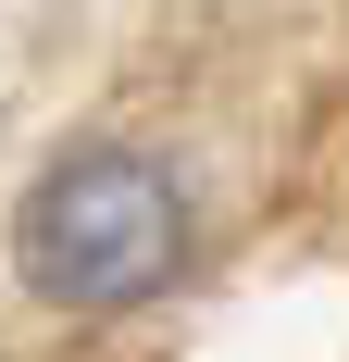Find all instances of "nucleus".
<instances>
[{"label": "nucleus", "instance_id": "f257e3e1", "mask_svg": "<svg viewBox=\"0 0 349 362\" xmlns=\"http://www.w3.org/2000/svg\"><path fill=\"white\" fill-rule=\"evenodd\" d=\"M13 262L63 313H138L187 275V187L150 150H63L13 213Z\"/></svg>", "mask_w": 349, "mask_h": 362}]
</instances>
